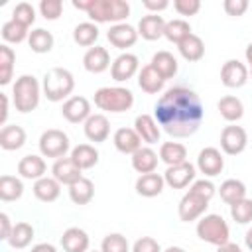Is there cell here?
Masks as SVG:
<instances>
[{
  "mask_svg": "<svg viewBox=\"0 0 252 252\" xmlns=\"http://www.w3.org/2000/svg\"><path fill=\"white\" fill-rule=\"evenodd\" d=\"M154 118L165 134L187 138L193 136L203 122V102L193 89L171 87L156 102Z\"/></svg>",
  "mask_w": 252,
  "mask_h": 252,
  "instance_id": "1",
  "label": "cell"
},
{
  "mask_svg": "<svg viewBox=\"0 0 252 252\" xmlns=\"http://www.w3.org/2000/svg\"><path fill=\"white\" fill-rule=\"evenodd\" d=\"M43 94L47 100L51 102H59L63 98H67L73 89H75V77L69 69L63 67H53L43 75V83H41Z\"/></svg>",
  "mask_w": 252,
  "mask_h": 252,
  "instance_id": "2",
  "label": "cell"
},
{
  "mask_svg": "<svg viewBox=\"0 0 252 252\" xmlns=\"http://www.w3.org/2000/svg\"><path fill=\"white\" fill-rule=\"evenodd\" d=\"M41 96V87L39 81L33 75H22L16 79L12 87V100L18 112H32L37 108Z\"/></svg>",
  "mask_w": 252,
  "mask_h": 252,
  "instance_id": "3",
  "label": "cell"
},
{
  "mask_svg": "<svg viewBox=\"0 0 252 252\" xmlns=\"http://www.w3.org/2000/svg\"><path fill=\"white\" fill-rule=\"evenodd\" d=\"M94 104L104 112H126L134 104V94L126 87H100L94 91Z\"/></svg>",
  "mask_w": 252,
  "mask_h": 252,
  "instance_id": "4",
  "label": "cell"
},
{
  "mask_svg": "<svg viewBox=\"0 0 252 252\" xmlns=\"http://www.w3.org/2000/svg\"><path fill=\"white\" fill-rule=\"evenodd\" d=\"M87 16L93 20V24H124V20L130 16V4L126 0H94Z\"/></svg>",
  "mask_w": 252,
  "mask_h": 252,
  "instance_id": "5",
  "label": "cell"
},
{
  "mask_svg": "<svg viewBox=\"0 0 252 252\" xmlns=\"http://www.w3.org/2000/svg\"><path fill=\"white\" fill-rule=\"evenodd\" d=\"M197 236L203 240V242H209V244H215V246H222L228 240L230 236V228L226 224V220L217 215V213H211V215H205L199 219L197 222Z\"/></svg>",
  "mask_w": 252,
  "mask_h": 252,
  "instance_id": "6",
  "label": "cell"
},
{
  "mask_svg": "<svg viewBox=\"0 0 252 252\" xmlns=\"http://www.w3.org/2000/svg\"><path fill=\"white\" fill-rule=\"evenodd\" d=\"M39 152L43 158H53V159H59V158H65L71 144H69V136L63 132V130H57V128H49L45 130L41 136H39Z\"/></svg>",
  "mask_w": 252,
  "mask_h": 252,
  "instance_id": "7",
  "label": "cell"
},
{
  "mask_svg": "<svg viewBox=\"0 0 252 252\" xmlns=\"http://www.w3.org/2000/svg\"><path fill=\"white\" fill-rule=\"evenodd\" d=\"M248 146V134L242 126H236V124H230V126H224L222 132H220V148L226 156H238L246 150Z\"/></svg>",
  "mask_w": 252,
  "mask_h": 252,
  "instance_id": "8",
  "label": "cell"
},
{
  "mask_svg": "<svg viewBox=\"0 0 252 252\" xmlns=\"http://www.w3.org/2000/svg\"><path fill=\"white\" fill-rule=\"evenodd\" d=\"M207 207H209V201H207V199H203V197H199V195L187 191V193L181 197L179 205H177V215H179V219H181L183 222H191V220L201 219V217L205 215Z\"/></svg>",
  "mask_w": 252,
  "mask_h": 252,
  "instance_id": "9",
  "label": "cell"
},
{
  "mask_svg": "<svg viewBox=\"0 0 252 252\" xmlns=\"http://www.w3.org/2000/svg\"><path fill=\"white\" fill-rule=\"evenodd\" d=\"M248 81V67L240 63L238 59H228L224 61L220 69V83L228 89H240Z\"/></svg>",
  "mask_w": 252,
  "mask_h": 252,
  "instance_id": "10",
  "label": "cell"
},
{
  "mask_svg": "<svg viewBox=\"0 0 252 252\" xmlns=\"http://www.w3.org/2000/svg\"><path fill=\"white\" fill-rule=\"evenodd\" d=\"M140 69V61H138V57L134 55V53H120L114 61H112V65H110V75H112V79L116 81V83H124V81H128V79H132L136 73H140L138 71Z\"/></svg>",
  "mask_w": 252,
  "mask_h": 252,
  "instance_id": "11",
  "label": "cell"
},
{
  "mask_svg": "<svg viewBox=\"0 0 252 252\" xmlns=\"http://www.w3.org/2000/svg\"><path fill=\"white\" fill-rule=\"evenodd\" d=\"M224 167V158L217 148H203L197 156V169L205 177H217Z\"/></svg>",
  "mask_w": 252,
  "mask_h": 252,
  "instance_id": "12",
  "label": "cell"
},
{
  "mask_svg": "<svg viewBox=\"0 0 252 252\" xmlns=\"http://www.w3.org/2000/svg\"><path fill=\"white\" fill-rule=\"evenodd\" d=\"M61 114L71 124H79V122L85 124L87 118L91 116V102L85 96H69L61 106Z\"/></svg>",
  "mask_w": 252,
  "mask_h": 252,
  "instance_id": "13",
  "label": "cell"
},
{
  "mask_svg": "<svg viewBox=\"0 0 252 252\" xmlns=\"http://www.w3.org/2000/svg\"><path fill=\"white\" fill-rule=\"evenodd\" d=\"M163 179L171 189H183L195 181V165L189 161H183L179 165H171L165 169Z\"/></svg>",
  "mask_w": 252,
  "mask_h": 252,
  "instance_id": "14",
  "label": "cell"
},
{
  "mask_svg": "<svg viewBox=\"0 0 252 252\" xmlns=\"http://www.w3.org/2000/svg\"><path fill=\"white\" fill-rule=\"evenodd\" d=\"M106 39L116 49H122L124 51V49L132 47L138 41V30L134 26H130V24H114L106 32Z\"/></svg>",
  "mask_w": 252,
  "mask_h": 252,
  "instance_id": "15",
  "label": "cell"
},
{
  "mask_svg": "<svg viewBox=\"0 0 252 252\" xmlns=\"http://www.w3.org/2000/svg\"><path fill=\"white\" fill-rule=\"evenodd\" d=\"M165 24H167V22L163 20V16H159V14H146V16L140 18L136 30H138V35H142L144 39L156 41V39L163 37Z\"/></svg>",
  "mask_w": 252,
  "mask_h": 252,
  "instance_id": "16",
  "label": "cell"
},
{
  "mask_svg": "<svg viewBox=\"0 0 252 252\" xmlns=\"http://www.w3.org/2000/svg\"><path fill=\"white\" fill-rule=\"evenodd\" d=\"M51 173H53V177L61 185H67V187H71L73 183H77L83 177V169H79L73 163L71 158H59V159H55V163L51 167Z\"/></svg>",
  "mask_w": 252,
  "mask_h": 252,
  "instance_id": "17",
  "label": "cell"
},
{
  "mask_svg": "<svg viewBox=\"0 0 252 252\" xmlns=\"http://www.w3.org/2000/svg\"><path fill=\"white\" fill-rule=\"evenodd\" d=\"M85 130V136L89 142H94V144H100L108 138L110 134V122L104 114H91L83 126Z\"/></svg>",
  "mask_w": 252,
  "mask_h": 252,
  "instance_id": "18",
  "label": "cell"
},
{
  "mask_svg": "<svg viewBox=\"0 0 252 252\" xmlns=\"http://www.w3.org/2000/svg\"><path fill=\"white\" fill-rule=\"evenodd\" d=\"M83 67L89 73H94V75L104 73L110 67V55H108L106 47H100V45L89 47L87 53L83 55Z\"/></svg>",
  "mask_w": 252,
  "mask_h": 252,
  "instance_id": "19",
  "label": "cell"
},
{
  "mask_svg": "<svg viewBox=\"0 0 252 252\" xmlns=\"http://www.w3.org/2000/svg\"><path fill=\"white\" fill-rule=\"evenodd\" d=\"M45 171H47V165H45V159L43 156H35V154H28L24 156L20 161H18V173L24 177V179H41L45 177Z\"/></svg>",
  "mask_w": 252,
  "mask_h": 252,
  "instance_id": "20",
  "label": "cell"
},
{
  "mask_svg": "<svg viewBox=\"0 0 252 252\" xmlns=\"http://www.w3.org/2000/svg\"><path fill=\"white\" fill-rule=\"evenodd\" d=\"M112 142L120 154H128V156H132L142 148V138L134 128H118L112 136Z\"/></svg>",
  "mask_w": 252,
  "mask_h": 252,
  "instance_id": "21",
  "label": "cell"
},
{
  "mask_svg": "<svg viewBox=\"0 0 252 252\" xmlns=\"http://www.w3.org/2000/svg\"><path fill=\"white\" fill-rule=\"evenodd\" d=\"M91 238L79 226H69L61 236V246L65 252H89Z\"/></svg>",
  "mask_w": 252,
  "mask_h": 252,
  "instance_id": "22",
  "label": "cell"
},
{
  "mask_svg": "<svg viewBox=\"0 0 252 252\" xmlns=\"http://www.w3.org/2000/svg\"><path fill=\"white\" fill-rule=\"evenodd\" d=\"M134 130L138 132V136L146 144H158L159 142L161 130H159L156 118L150 116V114H138L136 120H134Z\"/></svg>",
  "mask_w": 252,
  "mask_h": 252,
  "instance_id": "23",
  "label": "cell"
},
{
  "mask_svg": "<svg viewBox=\"0 0 252 252\" xmlns=\"http://www.w3.org/2000/svg\"><path fill=\"white\" fill-rule=\"evenodd\" d=\"M26 144V130L18 124H6L0 130V148L6 152L20 150Z\"/></svg>",
  "mask_w": 252,
  "mask_h": 252,
  "instance_id": "24",
  "label": "cell"
},
{
  "mask_svg": "<svg viewBox=\"0 0 252 252\" xmlns=\"http://www.w3.org/2000/svg\"><path fill=\"white\" fill-rule=\"evenodd\" d=\"M165 179L159 173H144L136 179V193L142 197H158L163 191Z\"/></svg>",
  "mask_w": 252,
  "mask_h": 252,
  "instance_id": "25",
  "label": "cell"
},
{
  "mask_svg": "<svg viewBox=\"0 0 252 252\" xmlns=\"http://www.w3.org/2000/svg\"><path fill=\"white\" fill-rule=\"evenodd\" d=\"M33 195L41 203H53L61 195V183L55 177H41L33 183Z\"/></svg>",
  "mask_w": 252,
  "mask_h": 252,
  "instance_id": "26",
  "label": "cell"
},
{
  "mask_svg": "<svg viewBox=\"0 0 252 252\" xmlns=\"http://www.w3.org/2000/svg\"><path fill=\"white\" fill-rule=\"evenodd\" d=\"M163 85H165V79L152 65H146V67L140 69V73H138V87L144 93L156 94V93H159L163 89Z\"/></svg>",
  "mask_w": 252,
  "mask_h": 252,
  "instance_id": "27",
  "label": "cell"
},
{
  "mask_svg": "<svg viewBox=\"0 0 252 252\" xmlns=\"http://www.w3.org/2000/svg\"><path fill=\"white\" fill-rule=\"evenodd\" d=\"M73 163L79 167V169H91L98 163V150L91 144H79L71 150V156Z\"/></svg>",
  "mask_w": 252,
  "mask_h": 252,
  "instance_id": "28",
  "label": "cell"
},
{
  "mask_svg": "<svg viewBox=\"0 0 252 252\" xmlns=\"http://www.w3.org/2000/svg\"><path fill=\"white\" fill-rule=\"evenodd\" d=\"M132 167L134 171H138L140 175L144 173H154L156 167H158V154L148 148V146H142L138 152L132 154Z\"/></svg>",
  "mask_w": 252,
  "mask_h": 252,
  "instance_id": "29",
  "label": "cell"
},
{
  "mask_svg": "<svg viewBox=\"0 0 252 252\" xmlns=\"http://www.w3.org/2000/svg\"><path fill=\"white\" fill-rule=\"evenodd\" d=\"M177 49H179V55H181L185 61H189V63L201 61L203 55H205V43H203V39H201L199 35H195V33H191L189 37H185V39L177 45Z\"/></svg>",
  "mask_w": 252,
  "mask_h": 252,
  "instance_id": "30",
  "label": "cell"
},
{
  "mask_svg": "<svg viewBox=\"0 0 252 252\" xmlns=\"http://www.w3.org/2000/svg\"><path fill=\"white\" fill-rule=\"evenodd\" d=\"M217 108L220 112V116L226 120V122H238L242 116H244V104L238 96H232V94H226L222 96L219 102H217Z\"/></svg>",
  "mask_w": 252,
  "mask_h": 252,
  "instance_id": "31",
  "label": "cell"
},
{
  "mask_svg": "<svg viewBox=\"0 0 252 252\" xmlns=\"http://www.w3.org/2000/svg\"><path fill=\"white\" fill-rule=\"evenodd\" d=\"M159 159L171 167V165H179L183 161H187V148L179 142H163L159 146Z\"/></svg>",
  "mask_w": 252,
  "mask_h": 252,
  "instance_id": "32",
  "label": "cell"
},
{
  "mask_svg": "<svg viewBox=\"0 0 252 252\" xmlns=\"http://www.w3.org/2000/svg\"><path fill=\"white\" fill-rule=\"evenodd\" d=\"M150 65H152L165 81L171 79V77H175V73H177V59H175L169 51H158V53H154Z\"/></svg>",
  "mask_w": 252,
  "mask_h": 252,
  "instance_id": "33",
  "label": "cell"
},
{
  "mask_svg": "<svg viewBox=\"0 0 252 252\" xmlns=\"http://www.w3.org/2000/svg\"><path fill=\"white\" fill-rule=\"evenodd\" d=\"M93 197H94V183L87 177H81L77 183L69 187V199L75 205H87L93 201Z\"/></svg>",
  "mask_w": 252,
  "mask_h": 252,
  "instance_id": "34",
  "label": "cell"
},
{
  "mask_svg": "<svg viewBox=\"0 0 252 252\" xmlns=\"http://www.w3.org/2000/svg\"><path fill=\"white\" fill-rule=\"evenodd\" d=\"M219 195L226 205H234L236 201L246 197V185L240 179H226L219 187Z\"/></svg>",
  "mask_w": 252,
  "mask_h": 252,
  "instance_id": "35",
  "label": "cell"
},
{
  "mask_svg": "<svg viewBox=\"0 0 252 252\" xmlns=\"http://www.w3.org/2000/svg\"><path fill=\"white\" fill-rule=\"evenodd\" d=\"M32 238H33V226L30 224V222H16L14 224V228H12V232H10V238L6 240L12 248H16V250H22V248H26V246H30V242H32Z\"/></svg>",
  "mask_w": 252,
  "mask_h": 252,
  "instance_id": "36",
  "label": "cell"
},
{
  "mask_svg": "<svg viewBox=\"0 0 252 252\" xmlns=\"http://www.w3.org/2000/svg\"><path fill=\"white\" fill-rule=\"evenodd\" d=\"M98 39V28L93 22H83L73 30V41L81 47H91Z\"/></svg>",
  "mask_w": 252,
  "mask_h": 252,
  "instance_id": "37",
  "label": "cell"
},
{
  "mask_svg": "<svg viewBox=\"0 0 252 252\" xmlns=\"http://www.w3.org/2000/svg\"><path fill=\"white\" fill-rule=\"evenodd\" d=\"M24 195V183L22 179L14 175H2L0 177V199L2 201H18Z\"/></svg>",
  "mask_w": 252,
  "mask_h": 252,
  "instance_id": "38",
  "label": "cell"
},
{
  "mask_svg": "<svg viewBox=\"0 0 252 252\" xmlns=\"http://www.w3.org/2000/svg\"><path fill=\"white\" fill-rule=\"evenodd\" d=\"M28 43L33 53H49L53 47V35H51V32H47L43 28H35L30 32Z\"/></svg>",
  "mask_w": 252,
  "mask_h": 252,
  "instance_id": "39",
  "label": "cell"
},
{
  "mask_svg": "<svg viewBox=\"0 0 252 252\" xmlns=\"http://www.w3.org/2000/svg\"><path fill=\"white\" fill-rule=\"evenodd\" d=\"M193 32H191V26H189V22H185V20H169L167 24H165V32H163V37H167L171 43H175V45H179L185 37H189Z\"/></svg>",
  "mask_w": 252,
  "mask_h": 252,
  "instance_id": "40",
  "label": "cell"
},
{
  "mask_svg": "<svg viewBox=\"0 0 252 252\" xmlns=\"http://www.w3.org/2000/svg\"><path fill=\"white\" fill-rule=\"evenodd\" d=\"M14 63H16V53L12 47L6 43L0 45V85H8L12 81L14 73Z\"/></svg>",
  "mask_w": 252,
  "mask_h": 252,
  "instance_id": "41",
  "label": "cell"
},
{
  "mask_svg": "<svg viewBox=\"0 0 252 252\" xmlns=\"http://www.w3.org/2000/svg\"><path fill=\"white\" fill-rule=\"evenodd\" d=\"M30 28L14 22V20H8L4 26H2V37L6 43H22L24 39L30 37Z\"/></svg>",
  "mask_w": 252,
  "mask_h": 252,
  "instance_id": "42",
  "label": "cell"
},
{
  "mask_svg": "<svg viewBox=\"0 0 252 252\" xmlns=\"http://www.w3.org/2000/svg\"><path fill=\"white\" fill-rule=\"evenodd\" d=\"M230 217L238 224H248L252 220V199L244 197L234 205H230Z\"/></svg>",
  "mask_w": 252,
  "mask_h": 252,
  "instance_id": "43",
  "label": "cell"
},
{
  "mask_svg": "<svg viewBox=\"0 0 252 252\" xmlns=\"http://www.w3.org/2000/svg\"><path fill=\"white\" fill-rule=\"evenodd\" d=\"M100 252H130V244L124 234L120 232H110L102 238Z\"/></svg>",
  "mask_w": 252,
  "mask_h": 252,
  "instance_id": "44",
  "label": "cell"
},
{
  "mask_svg": "<svg viewBox=\"0 0 252 252\" xmlns=\"http://www.w3.org/2000/svg\"><path fill=\"white\" fill-rule=\"evenodd\" d=\"M12 20L22 24V26H26V28H30L35 22V8L30 2H20L12 10Z\"/></svg>",
  "mask_w": 252,
  "mask_h": 252,
  "instance_id": "45",
  "label": "cell"
},
{
  "mask_svg": "<svg viewBox=\"0 0 252 252\" xmlns=\"http://www.w3.org/2000/svg\"><path fill=\"white\" fill-rule=\"evenodd\" d=\"M189 191L199 195V197H203V199H207V201H211L215 197V193H217V187H215V183L211 179H197V181L191 183Z\"/></svg>",
  "mask_w": 252,
  "mask_h": 252,
  "instance_id": "46",
  "label": "cell"
},
{
  "mask_svg": "<svg viewBox=\"0 0 252 252\" xmlns=\"http://www.w3.org/2000/svg\"><path fill=\"white\" fill-rule=\"evenodd\" d=\"M63 12V2L61 0H41L39 2V14L45 20H57Z\"/></svg>",
  "mask_w": 252,
  "mask_h": 252,
  "instance_id": "47",
  "label": "cell"
},
{
  "mask_svg": "<svg viewBox=\"0 0 252 252\" xmlns=\"http://www.w3.org/2000/svg\"><path fill=\"white\" fill-rule=\"evenodd\" d=\"M173 8L179 16H195L201 10L199 0H173Z\"/></svg>",
  "mask_w": 252,
  "mask_h": 252,
  "instance_id": "48",
  "label": "cell"
},
{
  "mask_svg": "<svg viewBox=\"0 0 252 252\" xmlns=\"http://www.w3.org/2000/svg\"><path fill=\"white\" fill-rule=\"evenodd\" d=\"M222 8L228 16L232 18H240L246 10H248V0H224L222 2Z\"/></svg>",
  "mask_w": 252,
  "mask_h": 252,
  "instance_id": "49",
  "label": "cell"
},
{
  "mask_svg": "<svg viewBox=\"0 0 252 252\" xmlns=\"http://www.w3.org/2000/svg\"><path fill=\"white\" fill-rule=\"evenodd\" d=\"M132 252H161V248H159V244H158L156 238H152V236H142V238H138V240L134 242Z\"/></svg>",
  "mask_w": 252,
  "mask_h": 252,
  "instance_id": "50",
  "label": "cell"
},
{
  "mask_svg": "<svg viewBox=\"0 0 252 252\" xmlns=\"http://www.w3.org/2000/svg\"><path fill=\"white\" fill-rule=\"evenodd\" d=\"M142 6H144L150 14H159L161 10H165V8L169 6V2H167V0H144Z\"/></svg>",
  "mask_w": 252,
  "mask_h": 252,
  "instance_id": "51",
  "label": "cell"
},
{
  "mask_svg": "<svg viewBox=\"0 0 252 252\" xmlns=\"http://www.w3.org/2000/svg\"><path fill=\"white\" fill-rule=\"evenodd\" d=\"M12 228H14V224L10 222V217L6 213H0V238L2 240H8Z\"/></svg>",
  "mask_w": 252,
  "mask_h": 252,
  "instance_id": "52",
  "label": "cell"
},
{
  "mask_svg": "<svg viewBox=\"0 0 252 252\" xmlns=\"http://www.w3.org/2000/svg\"><path fill=\"white\" fill-rule=\"evenodd\" d=\"M30 252H57V248L53 244H49V242H39V244L32 246Z\"/></svg>",
  "mask_w": 252,
  "mask_h": 252,
  "instance_id": "53",
  "label": "cell"
},
{
  "mask_svg": "<svg viewBox=\"0 0 252 252\" xmlns=\"http://www.w3.org/2000/svg\"><path fill=\"white\" fill-rule=\"evenodd\" d=\"M0 98H2V114H0V124H2V126H6V120H8V96L2 93V94H0Z\"/></svg>",
  "mask_w": 252,
  "mask_h": 252,
  "instance_id": "54",
  "label": "cell"
},
{
  "mask_svg": "<svg viewBox=\"0 0 252 252\" xmlns=\"http://www.w3.org/2000/svg\"><path fill=\"white\" fill-rule=\"evenodd\" d=\"M93 4H94V0H73V6L83 12H89L93 8Z\"/></svg>",
  "mask_w": 252,
  "mask_h": 252,
  "instance_id": "55",
  "label": "cell"
},
{
  "mask_svg": "<svg viewBox=\"0 0 252 252\" xmlns=\"http://www.w3.org/2000/svg\"><path fill=\"white\" fill-rule=\"evenodd\" d=\"M217 252H242V250H240L238 244H234V242H226V244H222V246H217Z\"/></svg>",
  "mask_w": 252,
  "mask_h": 252,
  "instance_id": "56",
  "label": "cell"
},
{
  "mask_svg": "<svg viewBox=\"0 0 252 252\" xmlns=\"http://www.w3.org/2000/svg\"><path fill=\"white\" fill-rule=\"evenodd\" d=\"M244 57H246V63H248V65H250V69H252V43H248V45H246Z\"/></svg>",
  "mask_w": 252,
  "mask_h": 252,
  "instance_id": "57",
  "label": "cell"
},
{
  "mask_svg": "<svg viewBox=\"0 0 252 252\" xmlns=\"http://www.w3.org/2000/svg\"><path fill=\"white\" fill-rule=\"evenodd\" d=\"M244 242H246V248L252 252V226L246 230V236H244Z\"/></svg>",
  "mask_w": 252,
  "mask_h": 252,
  "instance_id": "58",
  "label": "cell"
},
{
  "mask_svg": "<svg viewBox=\"0 0 252 252\" xmlns=\"http://www.w3.org/2000/svg\"><path fill=\"white\" fill-rule=\"evenodd\" d=\"M163 252H185L181 246H169V248H165Z\"/></svg>",
  "mask_w": 252,
  "mask_h": 252,
  "instance_id": "59",
  "label": "cell"
},
{
  "mask_svg": "<svg viewBox=\"0 0 252 252\" xmlns=\"http://www.w3.org/2000/svg\"><path fill=\"white\" fill-rule=\"evenodd\" d=\"M250 79H252V69H250Z\"/></svg>",
  "mask_w": 252,
  "mask_h": 252,
  "instance_id": "60",
  "label": "cell"
},
{
  "mask_svg": "<svg viewBox=\"0 0 252 252\" xmlns=\"http://www.w3.org/2000/svg\"><path fill=\"white\" fill-rule=\"evenodd\" d=\"M93 252H96V250H93Z\"/></svg>",
  "mask_w": 252,
  "mask_h": 252,
  "instance_id": "61",
  "label": "cell"
}]
</instances>
